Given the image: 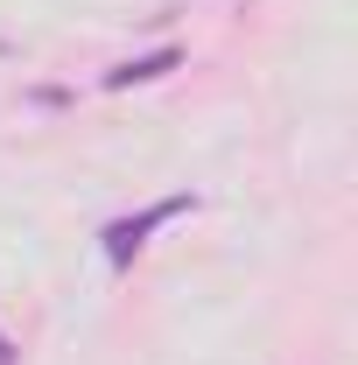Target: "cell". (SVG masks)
Here are the masks:
<instances>
[{
  "label": "cell",
  "instance_id": "obj_1",
  "mask_svg": "<svg viewBox=\"0 0 358 365\" xmlns=\"http://www.w3.org/2000/svg\"><path fill=\"white\" fill-rule=\"evenodd\" d=\"M183 211H197V197H190V190L162 197V204H148V211H127V218H113V225L98 232V253H106V267L127 274V267L140 260V246H148V232H162L169 218H183Z\"/></svg>",
  "mask_w": 358,
  "mask_h": 365
},
{
  "label": "cell",
  "instance_id": "obj_4",
  "mask_svg": "<svg viewBox=\"0 0 358 365\" xmlns=\"http://www.w3.org/2000/svg\"><path fill=\"white\" fill-rule=\"evenodd\" d=\"M0 56H14V43H7V36H0Z\"/></svg>",
  "mask_w": 358,
  "mask_h": 365
},
{
  "label": "cell",
  "instance_id": "obj_2",
  "mask_svg": "<svg viewBox=\"0 0 358 365\" xmlns=\"http://www.w3.org/2000/svg\"><path fill=\"white\" fill-rule=\"evenodd\" d=\"M176 63H183V49H176V43L148 49V56H127V63H113V71H106V91H134V85H155V78H169Z\"/></svg>",
  "mask_w": 358,
  "mask_h": 365
},
{
  "label": "cell",
  "instance_id": "obj_3",
  "mask_svg": "<svg viewBox=\"0 0 358 365\" xmlns=\"http://www.w3.org/2000/svg\"><path fill=\"white\" fill-rule=\"evenodd\" d=\"M0 365H21V351H14V337L0 330Z\"/></svg>",
  "mask_w": 358,
  "mask_h": 365
}]
</instances>
